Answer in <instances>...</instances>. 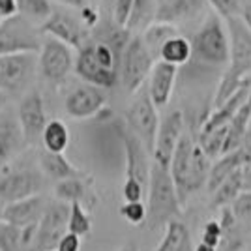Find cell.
<instances>
[{"label": "cell", "mask_w": 251, "mask_h": 251, "mask_svg": "<svg viewBox=\"0 0 251 251\" xmlns=\"http://www.w3.org/2000/svg\"><path fill=\"white\" fill-rule=\"evenodd\" d=\"M212 159H210L197 143L193 133H184L171 161V176L175 180L180 202L186 204L188 199L208 184Z\"/></svg>", "instance_id": "obj_1"}, {"label": "cell", "mask_w": 251, "mask_h": 251, "mask_svg": "<svg viewBox=\"0 0 251 251\" xmlns=\"http://www.w3.org/2000/svg\"><path fill=\"white\" fill-rule=\"evenodd\" d=\"M230 36V64L223 72L214 96V109L223 105L251 77V32L242 17L227 19Z\"/></svg>", "instance_id": "obj_2"}, {"label": "cell", "mask_w": 251, "mask_h": 251, "mask_svg": "<svg viewBox=\"0 0 251 251\" xmlns=\"http://www.w3.org/2000/svg\"><path fill=\"white\" fill-rule=\"evenodd\" d=\"M182 206L171 171L152 161L147 191V227L150 230L165 229L171 221L180 220Z\"/></svg>", "instance_id": "obj_3"}, {"label": "cell", "mask_w": 251, "mask_h": 251, "mask_svg": "<svg viewBox=\"0 0 251 251\" xmlns=\"http://www.w3.org/2000/svg\"><path fill=\"white\" fill-rule=\"evenodd\" d=\"M120 58L107 43L90 38L75 56V74L84 83L100 88H113L118 83Z\"/></svg>", "instance_id": "obj_4"}, {"label": "cell", "mask_w": 251, "mask_h": 251, "mask_svg": "<svg viewBox=\"0 0 251 251\" xmlns=\"http://www.w3.org/2000/svg\"><path fill=\"white\" fill-rule=\"evenodd\" d=\"M191 60L204 68H225L230 64V36L227 23L212 13L191 38Z\"/></svg>", "instance_id": "obj_5"}, {"label": "cell", "mask_w": 251, "mask_h": 251, "mask_svg": "<svg viewBox=\"0 0 251 251\" xmlns=\"http://www.w3.org/2000/svg\"><path fill=\"white\" fill-rule=\"evenodd\" d=\"M154 64H156V58L147 49L141 34H135L129 40L124 54L120 58L118 83L122 84V88H124L126 92L135 94V92H139L143 88L145 81L150 77Z\"/></svg>", "instance_id": "obj_6"}, {"label": "cell", "mask_w": 251, "mask_h": 251, "mask_svg": "<svg viewBox=\"0 0 251 251\" xmlns=\"http://www.w3.org/2000/svg\"><path fill=\"white\" fill-rule=\"evenodd\" d=\"M38 72L45 83L60 88L72 72H75L74 49L54 38H43L38 54Z\"/></svg>", "instance_id": "obj_7"}, {"label": "cell", "mask_w": 251, "mask_h": 251, "mask_svg": "<svg viewBox=\"0 0 251 251\" xmlns=\"http://www.w3.org/2000/svg\"><path fill=\"white\" fill-rule=\"evenodd\" d=\"M159 122L157 107L150 100L148 90L135 96V100L126 109V127L148 148L150 154L154 152Z\"/></svg>", "instance_id": "obj_8"}, {"label": "cell", "mask_w": 251, "mask_h": 251, "mask_svg": "<svg viewBox=\"0 0 251 251\" xmlns=\"http://www.w3.org/2000/svg\"><path fill=\"white\" fill-rule=\"evenodd\" d=\"M38 70L34 52H17L0 56V90L6 96L26 92Z\"/></svg>", "instance_id": "obj_9"}, {"label": "cell", "mask_w": 251, "mask_h": 251, "mask_svg": "<svg viewBox=\"0 0 251 251\" xmlns=\"http://www.w3.org/2000/svg\"><path fill=\"white\" fill-rule=\"evenodd\" d=\"M40 26L17 15L0 25V56L17 54V52H36L42 47L43 38Z\"/></svg>", "instance_id": "obj_10"}, {"label": "cell", "mask_w": 251, "mask_h": 251, "mask_svg": "<svg viewBox=\"0 0 251 251\" xmlns=\"http://www.w3.org/2000/svg\"><path fill=\"white\" fill-rule=\"evenodd\" d=\"M43 173L34 167H6L0 173V201L11 204L40 195Z\"/></svg>", "instance_id": "obj_11"}, {"label": "cell", "mask_w": 251, "mask_h": 251, "mask_svg": "<svg viewBox=\"0 0 251 251\" xmlns=\"http://www.w3.org/2000/svg\"><path fill=\"white\" fill-rule=\"evenodd\" d=\"M40 32L45 38H54L58 42L70 45L72 49H81L90 38V30L81 21V17L74 15L72 11L54 10L51 17L40 25Z\"/></svg>", "instance_id": "obj_12"}, {"label": "cell", "mask_w": 251, "mask_h": 251, "mask_svg": "<svg viewBox=\"0 0 251 251\" xmlns=\"http://www.w3.org/2000/svg\"><path fill=\"white\" fill-rule=\"evenodd\" d=\"M184 127H186V120H184L182 111H171L161 118L154 152H152V161H156L161 167H171V161H173V156L176 152L178 143L186 133Z\"/></svg>", "instance_id": "obj_13"}, {"label": "cell", "mask_w": 251, "mask_h": 251, "mask_svg": "<svg viewBox=\"0 0 251 251\" xmlns=\"http://www.w3.org/2000/svg\"><path fill=\"white\" fill-rule=\"evenodd\" d=\"M70 204L52 201L45 206L42 220L38 223V251H56L58 242L68 232Z\"/></svg>", "instance_id": "obj_14"}, {"label": "cell", "mask_w": 251, "mask_h": 251, "mask_svg": "<svg viewBox=\"0 0 251 251\" xmlns=\"http://www.w3.org/2000/svg\"><path fill=\"white\" fill-rule=\"evenodd\" d=\"M17 120L21 124L23 135L26 145H36L42 141L43 129L47 126V113H45V101L38 90H30L21 98L17 105Z\"/></svg>", "instance_id": "obj_15"}, {"label": "cell", "mask_w": 251, "mask_h": 251, "mask_svg": "<svg viewBox=\"0 0 251 251\" xmlns=\"http://www.w3.org/2000/svg\"><path fill=\"white\" fill-rule=\"evenodd\" d=\"M107 105V92L94 84H77L74 86L66 100H64V109L66 113L75 118V120H86L98 116Z\"/></svg>", "instance_id": "obj_16"}, {"label": "cell", "mask_w": 251, "mask_h": 251, "mask_svg": "<svg viewBox=\"0 0 251 251\" xmlns=\"http://www.w3.org/2000/svg\"><path fill=\"white\" fill-rule=\"evenodd\" d=\"M120 141L124 145L126 152V176L135 178L141 184H145L148 188V180H150V169L152 163L148 156H152L148 152V148L137 139L127 127H120Z\"/></svg>", "instance_id": "obj_17"}, {"label": "cell", "mask_w": 251, "mask_h": 251, "mask_svg": "<svg viewBox=\"0 0 251 251\" xmlns=\"http://www.w3.org/2000/svg\"><path fill=\"white\" fill-rule=\"evenodd\" d=\"M25 145L26 141L17 120V113L4 109L0 113V169L8 167V163L21 152Z\"/></svg>", "instance_id": "obj_18"}, {"label": "cell", "mask_w": 251, "mask_h": 251, "mask_svg": "<svg viewBox=\"0 0 251 251\" xmlns=\"http://www.w3.org/2000/svg\"><path fill=\"white\" fill-rule=\"evenodd\" d=\"M206 0H156L154 23L176 26L199 17L204 11Z\"/></svg>", "instance_id": "obj_19"}, {"label": "cell", "mask_w": 251, "mask_h": 251, "mask_svg": "<svg viewBox=\"0 0 251 251\" xmlns=\"http://www.w3.org/2000/svg\"><path fill=\"white\" fill-rule=\"evenodd\" d=\"M178 77V68L176 66H171L167 62H161L157 60L152 68V74L148 77V96L150 100L154 101L157 109L165 107L173 98V90H175V84H176Z\"/></svg>", "instance_id": "obj_20"}, {"label": "cell", "mask_w": 251, "mask_h": 251, "mask_svg": "<svg viewBox=\"0 0 251 251\" xmlns=\"http://www.w3.org/2000/svg\"><path fill=\"white\" fill-rule=\"evenodd\" d=\"M45 206L47 204H45V201L40 195L6 204L4 223H10L13 227H21V229L23 227H28V225H36L42 220Z\"/></svg>", "instance_id": "obj_21"}, {"label": "cell", "mask_w": 251, "mask_h": 251, "mask_svg": "<svg viewBox=\"0 0 251 251\" xmlns=\"http://www.w3.org/2000/svg\"><path fill=\"white\" fill-rule=\"evenodd\" d=\"M54 195L62 202H68V204L79 202V204H83L84 208L86 206L94 208V204L98 202L94 193L90 191V178L88 176L68 178V180H62V182H56Z\"/></svg>", "instance_id": "obj_22"}, {"label": "cell", "mask_w": 251, "mask_h": 251, "mask_svg": "<svg viewBox=\"0 0 251 251\" xmlns=\"http://www.w3.org/2000/svg\"><path fill=\"white\" fill-rule=\"evenodd\" d=\"M40 167H42V173L45 176L56 180V182H62L68 178L86 176L83 171H79L64 154H51L47 150L40 152Z\"/></svg>", "instance_id": "obj_23"}, {"label": "cell", "mask_w": 251, "mask_h": 251, "mask_svg": "<svg viewBox=\"0 0 251 251\" xmlns=\"http://www.w3.org/2000/svg\"><path fill=\"white\" fill-rule=\"evenodd\" d=\"M246 157H248V154H246V152L240 148V150H236V152L223 154V156L218 157L216 161H212L208 184H206V188H208L210 193L220 188L221 184H223V182H225V180H227L232 173H236V171L244 165Z\"/></svg>", "instance_id": "obj_24"}, {"label": "cell", "mask_w": 251, "mask_h": 251, "mask_svg": "<svg viewBox=\"0 0 251 251\" xmlns=\"http://www.w3.org/2000/svg\"><path fill=\"white\" fill-rule=\"evenodd\" d=\"M193 240L188 225L182 220L171 221L167 227L163 229V236L154 250L150 251H193Z\"/></svg>", "instance_id": "obj_25"}, {"label": "cell", "mask_w": 251, "mask_h": 251, "mask_svg": "<svg viewBox=\"0 0 251 251\" xmlns=\"http://www.w3.org/2000/svg\"><path fill=\"white\" fill-rule=\"evenodd\" d=\"M250 122H251V96L250 100L240 107V111L234 115V118L230 120L229 131H227V141H225V154L240 150L242 145H244V139H246V133H248Z\"/></svg>", "instance_id": "obj_26"}, {"label": "cell", "mask_w": 251, "mask_h": 251, "mask_svg": "<svg viewBox=\"0 0 251 251\" xmlns=\"http://www.w3.org/2000/svg\"><path fill=\"white\" fill-rule=\"evenodd\" d=\"M43 150L51 152V154H64L66 148L70 147V129L62 120L52 118L47 122L42 135Z\"/></svg>", "instance_id": "obj_27"}, {"label": "cell", "mask_w": 251, "mask_h": 251, "mask_svg": "<svg viewBox=\"0 0 251 251\" xmlns=\"http://www.w3.org/2000/svg\"><path fill=\"white\" fill-rule=\"evenodd\" d=\"M191 54H193V51H191V42L178 34V36L171 38V40L161 47L159 60L180 68V66H184V64H188L189 60H191Z\"/></svg>", "instance_id": "obj_28"}, {"label": "cell", "mask_w": 251, "mask_h": 251, "mask_svg": "<svg viewBox=\"0 0 251 251\" xmlns=\"http://www.w3.org/2000/svg\"><path fill=\"white\" fill-rule=\"evenodd\" d=\"M178 36L176 26H171V25H163V23H152L147 30L141 34L143 42L147 45V49L152 52V56L156 58V62L159 60V52L161 47L171 40Z\"/></svg>", "instance_id": "obj_29"}, {"label": "cell", "mask_w": 251, "mask_h": 251, "mask_svg": "<svg viewBox=\"0 0 251 251\" xmlns=\"http://www.w3.org/2000/svg\"><path fill=\"white\" fill-rule=\"evenodd\" d=\"M242 191H244V180H242V167H240L236 173H232L216 191H212V206L214 208L230 206L232 201L236 199Z\"/></svg>", "instance_id": "obj_30"}, {"label": "cell", "mask_w": 251, "mask_h": 251, "mask_svg": "<svg viewBox=\"0 0 251 251\" xmlns=\"http://www.w3.org/2000/svg\"><path fill=\"white\" fill-rule=\"evenodd\" d=\"M154 15H156V0H135L126 28L131 34L137 30L145 32L154 23Z\"/></svg>", "instance_id": "obj_31"}, {"label": "cell", "mask_w": 251, "mask_h": 251, "mask_svg": "<svg viewBox=\"0 0 251 251\" xmlns=\"http://www.w3.org/2000/svg\"><path fill=\"white\" fill-rule=\"evenodd\" d=\"M19 13L30 23H45L54 11L51 0H17Z\"/></svg>", "instance_id": "obj_32"}, {"label": "cell", "mask_w": 251, "mask_h": 251, "mask_svg": "<svg viewBox=\"0 0 251 251\" xmlns=\"http://www.w3.org/2000/svg\"><path fill=\"white\" fill-rule=\"evenodd\" d=\"M92 230V220L88 216V212L83 204L79 202H74L70 204V220H68V232L72 234H77V236H88Z\"/></svg>", "instance_id": "obj_33"}, {"label": "cell", "mask_w": 251, "mask_h": 251, "mask_svg": "<svg viewBox=\"0 0 251 251\" xmlns=\"http://www.w3.org/2000/svg\"><path fill=\"white\" fill-rule=\"evenodd\" d=\"M0 251H25L21 227H13L10 223L0 227Z\"/></svg>", "instance_id": "obj_34"}, {"label": "cell", "mask_w": 251, "mask_h": 251, "mask_svg": "<svg viewBox=\"0 0 251 251\" xmlns=\"http://www.w3.org/2000/svg\"><path fill=\"white\" fill-rule=\"evenodd\" d=\"M230 210L244 229L251 227V191H242L240 195L232 201Z\"/></svg>", "instance_id": "obj_35"}, {"label": "cell", "mask_w": 251, "mask_h": 251, "mask_svg": "<svg viewBox=\"0 0 251 251\" xmlns=\"http://www.w3.org/2000/svg\"><path fill=\"white\" fill-rule=\"evenodd\" d=\"M118 212H120V218L124 221H127L129 225L139 227V225H145L147 223L148 210L145 202H124Z\"/></svg>", "instance_id": "obj_36"}, {"label": "cell", "mask_w": 251, "mask_h": 251, "mask_svg": "<svg viewBox=\"0 0 251 251\" xmlns=\"http://www.w3.org/2000/svg\"><path fill=\"white\" fill-rule=\"evenodd\" d=\"M147 191L148 188L145 184H141L135 178L126 176L124 184H122V199L124 202H143Z\"/></svg>", "instance_id": "obj_37"}, {"label": "cell", "mask_w": 251, "mask_h": 251, "mask_svg": "<svg viewBox=\"0 0 251 251\" xmlns=\"http://www.w3.org/2000/svg\"><path fill=\"white\" fill-rule=\"evenodd\" d=\"M206 4H210L216 15H220L221 19H232V17H240V2L238 0H206Z\"/></svg>", "instance_id": "obj_38"}, {"label": "cell", "mask_w": 251, "mask_h": 251, "mask_svg": "<svg viewBox=\"0 0 251 251\" xmlns=\"http://www.w3.org/2000/svg\"><path fill=\"white\" fill-rule=\"evenodd\" d=\"M221 240H223V229H221L220 221L218 220H210L204 223L202 227V236H201V242L208 244L212 248H220Z\"/></svg>", "instance_id": "obj_39"}, {"label": "cell", "mask_w": 251, "mask_h": 251, "mask_svg": "<svg viewBox=\"0 0 251 251\" xmlns=\"http://www.w3.org/2000/svg\"><path fill=\"white\" fill-rule=\"evenodd\" d=\"M135 0H113V21L118 26H127Z\"/></svg>", "instance_id": "obj_40"}, {"label": "cell", "mask_w": 251, "mask_h": 251, "mask_svg": "<svg viewBox=\"0 0 251 251\" xmlns=\"http://www.w3.org/2000/svg\"><path fill=\"white\" fill-rule=\"evenodd\" d=\"M79 17H81V21H83V25L88 30H94L100 25V11L92 4H88V6H84L83 10H79Z\"/></svg>", "instance_id": "obj_41"}, {"label": "cell", "mask_w": 251, "mask_h": 251, "mask_svg": "<svg viewBox=\"0 0 251 251\" xmlns=\"http://www.w3.org/2000/svg\"><path fill=\"white\" fill-rule=\"evenodd\" d=\"M81 246H83V238L81 236L66 232L62 236V240L58 242L56 251H81Z\"/></svg>", "instance_id": "obj_42"}, {"label": "cell", "mask_w": 251, "mask_h": 251, "mask_svg": "<svg viewBox=\"0 0 251 251\" xmlns=\"http://www.w3.org/2000/svg\"><path fill=\"white\" fill-rule=\"evenodd\" d=\"M0 15L4 17V21L17 17L19 15V4H17V0H0Z\"/></svg>", "instance_id": "obj_43"}, {"label": "cell", "mask_w": 251, "mask_h": 251, "mask_svg": "<svg viewBox=\"0 0 251 251\" xmlns=\"http://www.w3.org/2000/svg\"><path fill=\"white\" fill-rule=\"evenodd\" d=\"M248 154V152H246ZM242 180H244V191H251V156L248 154L244 165H242Z\"/></svg>", "instance_id": "obj_44"}, {"label": "cell", "mask_w": 251, "mask_h": 251, "mask_svg": "<svg viewBox=\"0 0 251 251\" xmlns=\"http://www.w3.org/2000/svg\"><path fill=\"white\" fill-rule=\"evenodd\" d=\"M242 21L248 26V30L251 32V0H248L244 6H242V13H240Z\"/></svg>", "instance_id": "obj_45"}, {"label": "cell", "mask_w": 251, "mask_h": 251, "mask_svg": "<svg viewBox=\"0 0 251 251\" xmlns=\"http://www.w3.org/2000/svg\"><path fill=\"white\" fill-rule=\"evenodd\" d=\"M60 2L62 6H68V8H75V10H83L84 6L90 4V0H56Z\"/></svg>", "instance_id": "obj_46"}, {"label": "cell", "mask_w": 251, "mask_h": 251, "mask_svg": "<svg viewBox=\"0 0 251 251\" xmlns=\"http://www.w3.org/2000/svg\"><path fill=\"white\" fill-rule=\"evenodd\" d=\"M242 150H244V152H248V154L251 156V122H250V127H248V133H246V139H244Z\"/></svg>", "instance_id": "obj_47"}, {"label": "cell", "mask_w": 251, "mask_h": 251, "mask_svg": "<svg viewBox=\"0 0 251 251\" xmlns=\"http://www.w3.org/2000/svg\"><path fill=\"white\" fill-rule=\"evenodd\" d=\"M193 251H220L218 248H212V246H208V244H204V242H199L197 246H195V250Z\"/></svg>", "instance_id": "obj_48"}, {"label": "cell", "mask_w": 251, "mask_h": 251, "mask_svg": "<svg viewBox=\"0 0 251 251\" xmlns=\"http://www.w3.org/2000/svg\"><path fill=\"white\" fill-rule=\"evenodd\" d=\"M116 251H139V250H137V246L133 244V242H127V244H124V246H120Z\"/></svg>", "instance_id": "obj_49"}, {"label": "cell", "mask_w": 251, "mask_h": 251, "mask_svg": "<svg viewBox=\"0 0 251 251\" xmlns=\"http://www.w3.org/2000/svg\"><path fill=\"white\" fill-rule=\"evenodd\" d=\"M4 210H6V202L0 201V227L4 225Z\"/></svg>", "instance_id": "obj_50"}, {"label": "cell", "mask_w": 251, "mask_h": 251, "mask_svg": "<svg viewBox=\"0 0 251 251\" xmlns=\"http://www.w3.org/2000/svg\"><path fill=\"white\" fill-rule=\"evenodd\" d=\"M6 100H8V96L4 94L2 90H0V113L4 111V105H6Z\"/></svg>", "instance_id": "obj_51"}, {"label": "cell", "mask_w": 251, "mask_h": 251, "mask_svg": "<svg viewBox=\"0 0 251 251\" xmlns=\"http://www.w3.org/2000/svg\"><path fill=\"white\" fill-rule=\"evenodd\" d=\"M2 23H4V17H2V15H0V25H2Z\"/></svg>", "instance_id": "obj_52"}, {"label": "cell", "mask_w": 251, "mask_h": 251, "mask_svg": "<svg viewBox=\"0 0 251 251\" xmlns=\"http://www.w3.org/2000/svg\"><path fill=\"white\" fill-rule=\"evenodd\" d=\"M90 2H98V0H90Z\"/></svg>", "instance_id": "obj_53"}]
</instances>
